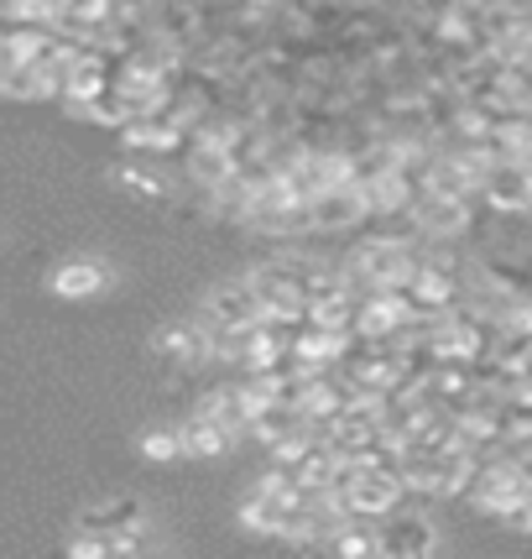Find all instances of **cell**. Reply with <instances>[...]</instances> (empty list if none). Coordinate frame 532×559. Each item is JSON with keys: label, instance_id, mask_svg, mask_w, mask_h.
<instances>
[{"label": "cell", "instance_id": "1", "mask_svg": "<svg viewBox=\"0 0 532 559\" xmlns=\"http://www.w3.org/2000/svg\"><path fill=\"white\" fill-rule=\"evenodd\" d=\"M408 502V487L397 471H376V465H361L344 487H339V512L344 518H387L391 508Z\"/></svg>", "mask_w": 532, "mask_h": 559}, {"label": "cell", "instance_id": "2", "mask_svg": "<svg viewBox=\"0 0 532 559\" xmlns=\"http://www.w3.org/2000/svg\"><path fill=\"white\" fill-rule=\"evenodd\" d=\"M475 199H481L491 215L528 219L532 215V163H491Z\"/></svg>", "mask_w": 532, "mask_h": 559}, {"label": "cell", "instance_id": "3", "mask_svg": "<svg viewBox=\"0 0 532 559\" xmlns=\"http://www.w3.org/2000/svg\"><path fill=\"white\" fill-rule=\"evenodd\" d=\"M121 131V146L131 157H152V163H168V157H183V146H189V131H178V126L162 116V110H146V116H131Z\"/></svg>", "mask_w": 532, "mask_h": 559}, {"label": "cell", "instance_id": "4", "mask_svg": "<svg viewBox=\"0 0 532 559\" xmlns=\"http://www.w3.org/2000/svg\"><path fill=\"white\" fill-rule=\"evenodd\" d=\"M376 549L391 559H423L438 549V528L423 518V512H402L391 508L382 523H376Z\"/></svg>", "mask_w": 532, "mask_h": 559}, {"label": "cell", "instance_id": "5", "mask_svg": "<svg viewBox=\"0 0 532 559\" xmlns=\"http://www.w3.org/2000/svg\"><path fill=\"white\" fill-rule=\"evenodd\" d=\"M412 219H418L423 241H460V236L475 230V199L418 194L412 199Z\"/></svg>", "mask_w": 532, "mask_h": 559}, {"label": "cell", "instance_id": "6", "mask_svg": "<svg viewBox=\"0 0 532 559\" xmlns=\"http://www.w3.org/2000/svg\"><path fill=\"white\" fill-rule=\"evenodd\" d=\"M262 298H256V288L251 283H225V288H215L209 298H204V324H209V335H241V330H251L256 319H262Z\"/></svg>", "mask_w": 532, "mask_h": 559}, {"label": "cell", "instance_id": "7", "mask_svg": "<svg viewBox=\"0 0 532 559\" xmlns=\"http://www.w3.org/2000/svg\"><path fill=\"white\" fill-rule=\"evenodd\" d=\"M245 283L256 288L266 314H282V319H292V324L309 319V304H303V293H298V272H292V262H262Z\"/></svg>", "mask_w": 532, "mask_h": 559}, {"label": "cell", "instance_id": "8", "mask_svg": "<svg viewBox=\"0 0 532 559\" xmlns=\"http://www.w3.org/2000/svg\"><path fill=\"white\" fill-rule=\"evenodd\" d=\"M152 350L172 366H204V361H215V335L198 319H172V324H162L152 335Z\"/></svg>", "mask_w": 532, "mask_h": 559}, {"label": "cell", "instance_id": "9", "mask_svg": "<svg viewBox=\"0 0 532 559\" xmlns=\"http://www.w3.org/2000/svg\"><path fill=\"white\" fill-rule=\"evenodd\" d=\"M303 210H309V230H355V225H365V199L355 183H329Z\"/></svg>", "mask_w": 532, "mask_h": 559}, {"label": "cell", "instance_id": "10", "mask_svg": "<svg viewBox=\"0 0 532 559\" xmlns=\"http://www.w3.org/2000/svg\"><path fill=\"white\" fill-rule=\"evenodd\" d=\"M110 283H116V272H110L105 257H69L63 267L52 272V293L69 298V304L99 298V293H110Z\"/></svg>", "mask_w": 532, "mask_h": 559}, {"label": "cell", "instance_id": "11", "mask_svg": "<svg viewBox=\"0 0 532 559\" xmlns=\"http://www.w3.org/2000/svg\"><path fill=\"white\" fill-rule=\"evenodd\" d=\"M110 178H116V189L131 199H142V204H168L172 199V183L168 168L162 163H152V157H125V163H116L110 168Z\"/></svg>", "mask_w": 532, "mask_h": 559}, {"label": "cell", "instance_id": "12", "mask_svg": "<svg viewBox=\"0 0 532 559\" xmlns=\"http://www.w3.org/2000/svg\"><path fill=\"white\" fill-rule=\"evenodd\" d=\"M183 163H189V183H198V189H219V183L235 178V163H230L225 142H215V136H194L183 146Z\"/></svg>", "mask_w": 532, "mask_h": 559}, {"label": "cell", "instance_id": "13", "mask_svg": "<svg viewBox=\"0 0 532 559\" xmlns=\"http://www.w3.org/2000/svg\"><path fill=\"white\" fill-rule=\"evenodd\" d=\"M178 439H183V455H189V461H219V455H230V444H235V435H225L215 418H204V414L183 418V424H178Z\"/></svg>", "mask_w": 532, "mask_h": 559}, {"label": "cell", "instance_id": "14", "mask_svg": "<svg viewBox=\"0 0 532 559\" xmlns=\"http://www.w3.org/2000/svg\"><path fill=\"white\" fill-rule=\"evenodd\" d=\"M146 518L142 497H105V502H89L78 512V528H95V534H116V528H131Z\"/></svg>", "mask_w": 532, "mask_h": 559}, {"label": "cell", "instance_id": "15", "mask_svg": "<svg viewBox=\"0 0 532 559\" xmlns=\"http://www.w3.org/2000/svg\"><path fill=\"white\" fill-rule=\"evenodd\" d=\"M194 414H204V418H215L225 435H235L241 439L245 435V397H241V382H225V388H215V392H204V403H198Z\"/></svg>", "mask_w": 532, "mask_h": 559}, {"label": "cell", "instance_id": "16", "mask_svg": "<svg viewBox=\"0 0 532 559\" xmlns=\"http://www.w3.org/2000/svg\"><path fill=\"white\" fill-rule=\"evenodd\" d=\"M303 418H298V408L292 403H282V397H271V403H262V408H251V424H245V435L262 439V444H271L277 435H288V429H298Z\"/></svg>", "mask_w": 532, "mask_h": 559}, {"label": "cell", "instance_id": "17", "mask_svg": "<svg viewBox=\"0 0 532 559\" xmlns=\"http://www.w3.org/2000/svg\"><path fill=\"white\" fill-rule=\"evenodd\" d=\"M0 95L5 99H52V84L43 63H11L0 69Z\"/></svg>", "mask_w": 532, "mask_h": 559}, {"label": "cell", "instance_id": "18", "mask_svg": "<svg viewBox=\"0 0 532 559\" xmlns=\"http://www.w3.org/2000/svg\"><path fill=\"white\" fill-rule=\"evenodd\" d=\"M152 549H157V528H152V518H142V523H131V528H116V534H110V555H121V559L152 555Z\"/></svg>", "mask_w": 532, "mask_h": 559}, {"label": "cell", "instance_id": "19", "mask_svg": "<svg viewBox=\"0 0 532 559\" xmlns=\"http://www.w3.org/2000/svg\"><path fill=\"white\" fill-rule=\"evenodd\" d=\"M142 461H183V439L178 429H146L142 435Z\"/></svg>", "mask_w": 532, "mask_h": 559}, {"label": "cell", "instance_id": "20", "mask_svg": "<svg viewBox=\"0 0 532 559\" xmlns=\"http://www.w3.org/2000/svg\"><path fill=\"white\" fill-rule=\"evenodd\" d=\"M69 555H78V559H99V555H110V534H95V528H78V534L69 538Z\"/></svg>", "mask_w": 532, "mask_h": 559}]
</instances>
